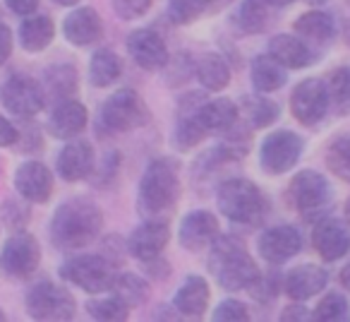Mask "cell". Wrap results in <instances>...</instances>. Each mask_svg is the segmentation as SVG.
Segmentation results:
<instances>
[{
    "label": "cell",
    "instance_id": "34",
    "mask_svg": "<svg viewBox=\"0 0 350 322\" xmlns=\"http://www.w3.org/2000/svg\"><path fill=\"white\" fill-rule=\"evenodd\" d=\"M269 0H245L238 12V27L245 34H259L269 25V10H271Z\"/></svg>",
    "mask_w": 350,
    "mask_h": 322
},
{
    "label": "cell",
    "instance_id": "32",
    "mask_svg": "<svg viewBox=\"0 0 350 322\" xmlns=\"http://www.w3.org/2000/svg\"><path fill=\"white\" fill-rule=\"evenodd\" d=\"M77 89V70L75 65H53L44 75V92H49L55 101H65Z\"/></svg>",
    "mask_w": 350,
    "mask_h": 322
},
{
    "label": "cell",
    "instance_id": "41",
    "mask_svg": "<svg viewBox=\"0 0 350 322\" xmlns=\"http://www.w3.org/2000/svg\"><path fill=\"white\" fill-rule=\"evenodd\" d=\"M154 0H111L113 10L122 20H137V17L146 15Z\"/></svg>",
    "mask_w": 350,
    "mask_h": 322
},
{
    "label": "cell",
    "instance_id": "1",
    "mask_svg": "<svg viewBox=\"0 0 350 322\" xmlns=\"http://www.w3.org/2000/svg\"><path fill=\"white\" fill-rule=\"evenodd\" d=\"M103 214L89 200H68L55 210L51 221V238L58 248L77 250L94 243L101 234Z\"/></svg>",
    "mask_w": 350,
    "mask_h": 322
},
{
    "label": "cell",
    "instance_id": "21",
    "mask_svg": "<svg viewBox=\"0 0 350 322\" xmlns=\"http://www.w3.org/2000/svg\"><path fill=\"white\" fill-rule=\"evenodd\" d=\"M87 123H89L87 106L82 101H75V99H65V101L55 103L53 113H51L49 127L55 137L70 140V137H77L87 127Z\"/></svg>",
    "mask_w": 350,
    "mask_h": 322
},
{
    "label": "cell",
    "instance_id": "18",
    "mask_svg": "<svg viewBox=\"0 0 350 322\" xmlns=\"http://www.w3.org/2000/svg\"><path fill=\"white\" fill-rule=\"evenodd\" d=\"M15 188L25 200L46 202L53 193V176L41 161H25L15 171Z\"/></svg>",
    "mask_w": 350,
    "mask_h": 322
},
{
    "label": "cell",
    "instance_id": "42",
    "mask_svg": "<svg viewBox=\"0 0 350 322\" xmlns=\"http://www.w3.org/2000/svg\"><path fill=\"white\" fill-rule=\"evenodd\" d=\"M214 317L219 322H230V320L245 322V320H250V310L245 308V303H240V301H224L214 310Z\"/></svg>",
    "mask_w": 350,
    "mask_h": 322
},
{
    "label": "cell",
    "instance_id": "7",
    "mask_svg": "<svg viewBox=\"0 0 350 322\" xmlns=\"http://www.w3.org/2000/svg\"><path fill=\"white\" fill-rule=\"evenodd\" d=\"M27 310L34 320H72L75 298L63 286L41 279L27 293Z\"/></svg>",
    "mask_w": 350,
    "mask_h": 322
},
{
    "label": "cell",
    "instance_id": "31",
    "mask_svg": "<svg viewBox=\"0 0 350 322\" xmlns=\"http://www.w3.org/2000/svg\"><path fill=\"white\" fill-rule=\"evenodd\" d=\"M122 75V63L113 51L101 49L92 55L89 63V79L94 87H111L113 82H118V77Z\"/></svg>",
    "mask_w": 350,
    "mask_h": 322
},
{
    "label": "cell",
    "instance_id": "45",
    "mask_svg": "<svg viewBox=\"0 0 350 322\" xmlns=\"http://www.w3.org/2000/svg\"><path fill=\"white\" fill-rule=\"evenodd\" d=\"M12 53V32L0 22V65L5 63Z\"/></svg>",
    "mask_w": 350,
    "mask_h": 322
},
{
    "label": "cell",
    "instance_id": "11",
    "mask_svg": "<svg viewBox=\"0 0 350 322\" xmlns=\"http://www.w3.org/2000/svg\"><path fill=\"white\" fill-rule=\"evenodd\" d=\"M0 101L12 116L17 118H31L44 108L46 94L44 87L39 82H34L31 77H22V75H15L10 77L3 89H0Z\"/></svg>",
    "mask_w": 350,
    "mask_h": 322
},
{
    "label": "cell",
    "instance_id": "27",
    "mask_svg": "<svg viewBox=\"0 0 350 322\" xmlns=\"http://www.w3.org/2000/svg\"><path fill=\"white\" fill-rule=\"evenodd\" d=\"M250 77L257 92H276L286 84V70L278 60H273L271 55H257L252 60V70H250Z\"/></svg>",
    "mask_w": 350,
    "mask_h": 322
},
{
    "label": "cell",
    "instance_id": "37",
    "mask_svg": "<svg viewBox=\"0 0 350 322\" xmlns=\"http://www.w3.org/2000/svg\"><path fill=\"white\" fill-rule=\"evenodd\" d=\"M312 320H326V322H343L350 320V306L340 293H329L324 296L317 308L312 310Z\"/></svg>",
    "mask_w": 350,
    "mask_h": 322
},
{
    "label": "cell",
    "instance_id": "44",
    "mask_svg": "<svg viewBox=\"0 0 350 322\" xmlns=\"http://www.w3.org/2000/svg\"><path fill=\"white\" fill-rule=\"evenodd\" d=\"M5 3L15 15H22V17H29L31 12H36V8H39V0H5Z\"/></svg>",
    "mask_w": 350,
    "mask_h": 322
},
{
    "label": "cell",
    "instance_id": "13",
    "mask_svg": "<svg viewBox=\"0 0 350 322\" xmlns=\"http://www.w3.org/2000/svg\"><path fill=\"white\" fill-rule=\"evenodd\" d=\"M259 255H262L267 262L281 264L286 260L295 258L302 248V236L295 226L291 224H278L267 229L257 240Z\"/></svg>",
    "mask_w": 350,
    "mask_h": 322
},
{
    "label": "cell",
    "instance_id": "53",
    "mask_svg": "<svg viewBox=\"0 0 350 322\" xmlns=\"http://www.w3.org/2000/svg\"><path fill=\"white\" fill-rule=\"evenodd\" d=\"M0 320H5V312H3V308H0Z\"/></svg>",
    "mask_w": 350,
    "mask_h": 322
},
{
    "label": "cell",
    "instance_id": "29",
    "mask_svg": "<svg viewBox=\"0 0 350 322\" xmlns=\"http://www.w3.org/2000/svg\"><path fill=\"white\" fill-rule=\"evenodd\" d=\"M195 70H197V77L200 82L204 84L206 89H226L230 82V68L219 53H204L197 58L195 63Z\"/></svg>",
    "mask_w": 350,
    "mask_h": 322
},
{
    "label": "cell",
    "instance_id": "2",
    "mask_svg": "<svg viewBox=\"0 0 350 322\" xmlns=\"http://www.w3.org/2000/svg\"><path fill=\"white\" fill-rule=\"evenodd\" d=\"M211 248L209 269L226 291H243L259 279V267L243 243L233 236H221Z\"/></svg>",
    "mask_w": 350,
    "mask_h": 322
},
{
    "label": "cell",
    "instance_id": "36",
    "mask_svg": "<svg viewBox=\"0 0 350 322\" xmlns=\"http://www.w3.org/2000/svg\"><path fill=\"white\" fill-rule=\"evenodd\" d=\"M132 308L127 306L122 298H118L116 293L108 298H94V301L87 303V312L96 320H106V322H120L127 320Z\"/></svg>",
    "mask_w": 350,
    "mask_h": 322
},
{
    "label": "cell",
    "instance_id": "20",
    "mask_svg": "<svg viewBox=\"0 0 350 322\" xmlns=\"http://www.w3.org/2000/svg\"><path fill=\"white\" fill-rule=\"evenodd\" d=\"M329 284V272L317 264H300L286 274V293L295 303L321 293Z\"/></svg>",
    "mask_w": 350,
    "mask_h": 322
},
{
    "label": "cell",
    "instance_id": "25",
    "mask_svg": "<svg viewBox=\"0 0 350 322\" xmlns=\"http://www.w3.org/2000/svg\"><path fill=\"white\" fill-rule=\"evenodd\" d=\"M173 306L185 317H202L209 308V284L202 277H187L175 291Z\"/></svg>",
    "mask_w": 350,
    "mask_h": 322
},
{
    "label": "cell",
    "instance_id": "28",
    "mask_svg": "<svg viewBox=\"0 0 350 322\" xmlns=\"http://www.w3.org/2000/svg\"><path fill=\"white\" fill-rule=\"evenodd\" d=\"M240 108L230 99H214V101L202 103V118H204L209 132H226L233 130L238 123Z\"/></svg>",
    "mask_w": 350,
    "mask_h": 322
},
{
    "label": "cell",
    "instance_id": "50",
    "mask_svg": "<svg viewBox=\"0 0 350 322\" xmlns=\"http://www.w3.org/2000/svg\"><path fill=\"white\" fill-rule=\"evenodd\" d=\"M345 41H348V46H350V20H348V25H345Z\"/></svg>",
    "mask_w": 350,
    "mask_h": 322
},
{
    "label": "cell",
    "instance_id": "30",
    "mask_svg": "<svg viewBox=\"0 0 350 322\" xmlns=\"http://www.w3.org/2000/svg\"><path fill=\"white\" fill-rule=\"evenodd\" d=\"M293 29H295L300 36H305V39L324 44V41L334 39L336 22H334V17H331L329 12L314 10V12H305V15L297 17L295 25H293Z\"/></svg>",
    "mask_w": 350,
    "mask_h": 322
},
{
    "label": "cell",
    "instance_id": "51",
    "mask_svg": "<svg viewBox=\"0 0 350 322\" xmlns=\"http://www.w3.org/2000/svg\"><path fill=\"white\" fill-rule=\"evenodd\" d=\"M345 219H348V224H350V197H348V205H345Z\"/></svg>",
    "mask_w": 350,
    "mask_h": 322
},
{
    "label": "cell",
    "instance_id": "17",
    "mask_svg": "<svg viewBox=\"0 0 350 322\" xmlns=\"http://www.w3.org/2000/svg\"><path fill=\"white\" fill-rule=\"evenodd\" d=\"M312 245H314L321 260L334 262L350 250V234L345 224H340L338 219H321L312 229Z\"/></svg>",
    "mask_w": 350,
    "mask_h": 322
},
{
    "label": "cell",
    "instance_id": "38",
    "mask_svg": "<svg viewBox=\"0 0 350 322\" xmlns=\"http://www.w3.org/2000/svg\"><path fill=\"white\" fill-rule=\"evenodd\" d=\"M326 166L340 181H350V137H338L326 151Z\"/></svg>",
    "mask_w": 350,
    "mask_h": 322
},
{
    "label": "cell",
    "instance_id": "8",
    "mask_svg": "<svg viewBox=\"0 0 350 322\" xmlns=\"http://www.w3.org/2000/svg\"><path fill=\"white\" fill-rule=\"evenodd\" d=\"M146 118L149 113H146L144 101L132 89H120V92L111 94L101 108V123L111 132H130L144 125Z\"/></svg>",
    "mask_w": 350,
    "mask_h": 322
},
{
    "label": "cell",
    "instance_id": "23",
    "mask_svg": "<svg viewBox=\"0 0 350 322\" xmlns=\"http://www.w3.org/2000/svg\"><path fill=\"white\" fill-rule=\"evenodd\" d=\"M209 135L204 118H202V103L200 106H180V116H178V125H175L173 142L180 151H190L192 147L200 145L204 137Z\"/></svg>",
    "mask_w": 350,
    "mask_h": 322
},
{
    "label": "cell",
    "instance_id": "16",
    "mask_svg": "<svg viewBox=\"0 0 350 322\" xmlns=\"http://www.w3.org/2000/svg\"><path fill=\"white\" fill-rule=\"evenodd\" d=\"M168 240H170V226L165 224V221L151 219L132 231L130 243L127 245H130V253L135 255L137 260L151 262V260H156L161 253H163Z\"/></svg>",
    "mask_w": 350,
    "mask_h": 322
},
{
    "label": "cell",
    "instance_id": "52",
    "mask_svg": "<svg viewBox=\"0 0 350 322\" xmlns=\"http://www.w3.org/2000/svg\"><path fill=\"white\" fill-rule=\"evenodd\" d=\"M307 3H312V5H321V3H326V0H307Z\"/></svg>",
    "mask_w": 350,
    "mask_h": 322
},
{
    "label": "cell",
    "instance_id": "19",
    "mask_svg": "<svg viewBox=\"0 0 350 322\" xmlns=\"http://www.w3.org/2000/svg\"><path fill=\"white\" fill-rule=\"evenodd\" d=\"M94 171V149L87 140H72L58 154V173L63 181L75 183Z\"/></svg>",
    "mask_w": 350,
    "mask_h": 322
},
{
    "label": "cell",
    "instance_id": "49",
    "mask_svg": "<svg viewBox=\"0 0 350 322\" xmlns=\"http://www.w3.org/2000/svg\"><path fill=\"white\" fill-rule=\"evenodd\" d=\"M55 3H58V5H77V3H79V0H55Z\"/></svg>",
    "mask_w": 350,
    "mask_h": 322
},
{
    "label": "cell",
    "instance_id": "4",
    "mask_svg": "<svg viewBox=\"0 0 350 322\" xmlns=\"http://www.w3.org/2000/svg\"><path fill=\"white\" fill-rule=\"evenodd\" d=\"M216 202H219V210L235 224L257 226L262 224L264 214H267L264 193L252 181H245V178L226 181L216 193Z\"/></svg>",
    "mask_w": 350,
    "mask_h": 322
},
{
    "label": "cell",
    "instance_id": "48",
    "mask_svg": "<svg viewBox=\"0 0 350 322\" xmlns=\"http://www.w3.org/2000/svg\"><path fill=\"white\" fill-rule=\"evenodd\" d=\"M340 284H343V286H345V288H348V291H350V264H348V267L343 269V272H340Z\"/></svg>",
    "mask_w": 350,
    "mask_h": 322
},
{
    "label": "cell",
    "instance_id": "47",
    "mask_svg": "<svg viewBox=\"0 0 350 322\" xmlns=\"http://www.w3.org/2000/svg\"><path fill=\"white\" fill-rule=\"evenodd\" d=\"M202 3H204L206 12H219V10H224V8H228L233 0H202Z\"/></svg>",
    "mask_w": 350,
    "mask_h": 322
},
{
    "label": "cell",
    "instance_id": "5",
    "mask_svg": "<svg viewBox=\"0 0 350 322\" xmlns=\"http://www.w3.org/2000/svg\"><path fill=\"white\" fill-rule=\"evenodd\" d=\"M286 200L297 214L305 219L324 214L331 205V188L319 171H300L293 176L291 186L286 190Z\"/></svg>",
    "mask_w": 350,
    "mask_h": 322
},
{
    "label": "cell",
    "instance_id": "40",
    "mask_svg": "<svg viewBox=\"0 0 350 322\" xmlns=\"http://www.w3.org/2000/svg\"><path fill=\"white\" fill-rule=\"evenodd\" d=\"M168 12L170 20L178 22V25H190V22L200 20L206 10L202 0H170Z\"/></svg>",
    "mask_w": 350,
    "mask_h": 322
},
{
    "label": "cell",
    "instance_id": "9",
    "mask_svg": "<svg viewBox=\"0 0 350 322\" xmlns=\"http://www.w3.org/2000/svg\"><path fill=\"white\" fill-rule=\"evenodd\" d=\"M302 154V140L297 132L276 130L262 142L259 149V164L269 176H281L291 171Z\"/></svg>",
    "mask_w": 350,
    "mask_h": 322
},
{
    "label": "cell",
    "instance_id": "12",
    "mask_svg": "<svg viewBox=\"0 0 350 322\" xmlns=\"http://www.w3.org/2000/svg\"><path fill=\"white\" fill-rule=\"evenodd\" d=\"M329 92L324 79H305L291 94V111L302 125H317L329 111Z\"/></svg>",
    "mask_w": 350,
    "mask_h": 322
},
{
    "label": "cell",
    "instance_id": "6",
    "mask_svg": "<svg viewBox=\"0 0 350 322\" xmlns=\"http://www.w3.org/2000/svg\"><path fill=\"white\" fill-rule=\"evenodd\" d=\"M60 277L87 293H103L111 291L116 282V267L98 255H79V258H70L68 262H63Z\"/></svg>",
    "mask_w": 350,
    "mask_h": 322
},
{
    "label": "cell",
    "instance_id": "10",
    "mask_svg": "<svg viewBox=\"0 0 350 322\" xmlns=\"http://www.w3.org/2000/svg\"><path fill=\"white\" fill-rule=\"evenodd\" d=\"M39 262L41 245L31 234H15L12 238H8L0 253V269L15 279H27L29 274H34Z\"/></svg>",
    "mask_w": 350,
    "mask_h": 322
},
{
    "label": "cell",
    "instance_id": "22",
    "mask_svg": "<svg viewBox=\"0 0 350 322\" xmlns=\"http://www.w3.org/2000/svg\"><path fill=\"white\" fill-rule=\"evenodd\" d=\"M103 22L94 8H79V10L70 12L63 22V34L70 44L75 46H89L101 36Z\"/></svg>",
    "mask_w": 350,
    "mask_h": 322
},
{
    "label": "cell",
    "instance_id": "33",
    "mask_svg": "<svg viewBox=\"0 0 350 322\" xmlns=\"http://www.w3.org/2000/svg\"><path fill=\"white\" fill-rule=\"evenodd\" d=\"M240 111H243V118L247 121V125L254 127V130L271 125L278 118V106L264 97H245Z\"/></svg>",
    "mask_w": 350,
    "mask_h": 322
},
{
    "label": "cell",
    "instance_id": "14",
    "mask_svg": "<svg viewBox=\"0 0 350 322\" xmlns=\"http://www.w3.org/2000/svg\"><path fill=\"white\" fill-rule=\"evenodd\" d=\"M219 238V219L206 210H195L180 221V231H178V240L185 250H204Z\"/></svg>",
    "mask_w": 350,
    "mask_h": 322
},
{
    "label": "cell",
    "instance_id": "3",
    "mask_svg": "<svg viewBox=\"0 0 350 322\" xmlns=\"http://www.w3.org/2000/svg\"><path fill=\"white\" fill-rule=\"evenodd\" d=\"M180 193L178 164L170 159H154L146 166L139 183V210L146 216H159L168 212Z\"/></svg>",
    "mask_w": 350,
    "mask_h": 322
},
{
    "label": "cell",
    "instance_id": "35",
    "mask_svg": "<svg viewBox=\"0 0 350 322\" xmlns=\"http://www.w3.org/2000/svg\"><path fill=\"white\" fill-rule=\"evenodd\" d=\"M113 293L127 303L130 308H137L149 298V284L137 274H116L113 282Z\"/></svg>",
    "mask_w": 350,
    "mask_h": 322
},
{
    "label": "cell",
    "instance_id": "15",
    "mask_svg": "<svg viewBox=\"0 0 350 322\" xmlns=\"http://www.w3.org/2000/svg\"><path fill=\"white\" fill-rule=\"evenodd\" d=\"M127 51L135 63L144 70H161L168 63V49L154 29H137L127 36Z\"/></svg>",
    "mask_w": 350,
    "mask_h": 322
},
{
    "label": "cell",
    "instance_id": "46",
    "mask_svg": "<svg viewBox=\"0 0 350 322\" xmlns=\"http://www.w3.org/2000/svg\"><path fill=\"white\" fill-rule=\"evenodd\" d=\"M310 317H312V312L300 306H293L283 310V320H310Z\"/></svg>",
    "mask_w": 350,
    "mask_h": 322
},
{
    "label": "cell",
    "instance_id": "24",
    "mask_svg": "<svg viewBox=\"0 0 350 322\" xmlns=\"http://www.w3.org/2000/svg\"><path fill=\"white\" fill-rule=\"evenodd\" d=\"M269 55L273 60L283 65V68H307V65L314 63V53L310 51V46L302 44L297 36H291V34H278L269 41Z\"/></svg>",
    "mask_w": 350,
    "mask_h": 322
},
{
    "label": "cell",
    "instance_id": "39",
    "mask_svg": "<svg viewBox=\"0 0 350 322\" xmlns=\"http://www.w3.org/2000/svg\"><path fill=\"white\" fill-rule=\"evenodd\" d=\"M326 92L331 101L338 106L350 103V68H336L326 79Z\"/></svg>",
    "mask_w": 350,
    "mask_h": 322
},
{
    "label": "cell",
    "instance_id": "26",
    "mask_svg": "<svg viewBox=\"0 0 350 322\" xmlns=\"http://www.w3.org/2000/svg\"><path fill=\"white\" fill-rule=\"evenodd\" d=\"M55 25L49 15H29L20 27V44L27 53H39L53 41Z\"/></svg>",
    "mask_w": 350,
    "mask_h": 322
},
{
    "label": "cell",
    "instance_id": "43",
    "mask_svg": "<svg viewBox=\"0 0 350 322\" xmlns=\"http://www.w3.org/2000/svg\"><path fill=\"white\" fill-rule=\"evenodd\" d=\"M20 140V130L8 118L0 116V147H12Z\"/></svg>",
    "mask_w": 350,
    "mask_h": 322
}]
</instances>
